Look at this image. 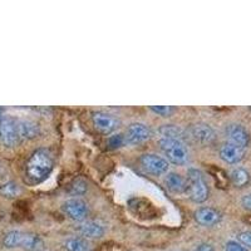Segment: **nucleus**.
<instances>
[{
	"instance_id": "obj_1",
	"label": "nucleus",
	"mask_w": 251,
	"mask_h": 251,
	"mask_svg": "<svg viewBox=\"0 0 251 251\" xmlns=\"http://www.w3.org/2000/svg\"><path fill=\"white\" fill-rule=\"evenodd\" d=\"M54 167V158L47 149H39L30 156L25 166L26 178L30 183L43 182Z\"/></svg>"
},
{
	"instance_id": "obj_2",
	"label": "nucleus",
	"mask_w": 251,
	"mask_h": 251,
	"mask_svg": "<svg viewBox=\"0 0 251 251\" xmlns=\"http://www.w3.org/2000/svg\"><path fill=\"white\" fill-rule=\"evenodd\" d=\"M185 192H187L190 200L194 201V202L201 203L207 200L208 187L201 171L196 169L188 170Z\"/></svg>"
},
{
	"instance_id": "obj_3",
	"label": "nucleus",
	"mask_w": 251,
	"mask_h": 251,
	"mask_svg": "<svg viewBox=\"0 0 251 251\" xmlns=\"http://www.w3.org/2000/svg\"><path fill=\"white\" fill-rule=\"evenodd\" d=\"M160 147L167 160L174 165H185L188 160V151L183 141L176 138H160Z\"/></svg>"
},
{
	"instance_id": "obj_4",
	"label": "nucleus",
	"mask_w": 251,
	"mask_h": 251,
	"mask_svg": "<svg viewBox=\"0 0 251 251\" xmlns=\"http://www.w3.org/2000/svg\"><path fill=\"white\" fill-rule=\"evenodd\" d=\"M0 140L6 147H14L19 143L18 123L13 118L3 117L0 120Z\"/></svg>"
},
{
	"instance_id": "obj_5",
	"label": "nucleus",
	"mask_w": 251,
	"mask_h": 251,
	"mask_svg": "<svg viewBox=\"0 0 251 251\" xmlns=\"http://www.w3.org/2000/svg\"><path fill=\"white\" fill-rule=\"evenodd\" d=\"M141 165L149 174L160 176L169 171V161L153 153H146L141 157Z\"/></svg>"
},
{
	"instance_id": "obj_6",
	"label": "nucleus",
	"mask_w": 251,
	"mask_h": 251,
	"mask_svg": "<svg viewBox=\"0 0 251 251\" xmlns=\"http://www.w3.org/2000/svg\"><path fill=\"white\" fill-rule=\"evenodd\" d=\"M62 208L64 214L75 221H83L88 214V206L80 199H71L66 201Z\"/></svg>"
},
{
	"instance_id": "obj_7",
	"label": "nucleus",
	"mask_w": 251,
	"mask_h": 251,
	"mask_svg": "<svg viewBox=\"0 0 251 251\" xmlns=\"http://www.w3.org/2000/svg\"><path fill=\"white\" fill-rule=\"evenodd\" d=\"M151 137V129L145 123H132L126 131V142L129 145H138Z\"/></svg>"
},
{
	"instance_id": "obj_8",
	"label": "nucleus",
	"mask_w": 251,
	"mask_h": 251,
	"mask_svg": "<svg viewBox=\"0 0 251 251\" xmlns=\"http://www.w3.org/2000/svg\"><path fill=\"white\" fill-rule=\"evenodd\" d=\"M226 136L228 142L239 146L241 149H245L250 143V133L240 125H230L226 127Z\"/></svg>"
},
{
	"instance_id": "obj_9",
	"label": "nucleus",
	"mask_w": 251,
	"mask_h": 251,
	"mask_svg": "<svg viewBox=\"0 0 251 251\" xmlns=\"http://www.w3.org/2000/svg\"><path fill=\"white\" fill-rule=\"evenodd\" d=\"M92 120H93L94 127L104 134H109L117 127L116 120L111 114L104 113V112H94L92 114Z\"/></svg>"
},
{
	"instance_id": "obj_10",
	"label": "nucleus",
	"mask_w": 251,
	"mask_h": 251,
	"mask_svg": "<svg viewBox=\"0 0 251 251\" xmlns=\"http://www.w3.org/2000/svg\"><path fill=\"white\" fill-rule=\"evenodd\" d=\"M190 134L195 141L200 143H210L216 137L214 129L206 123H196V125L191 126Z\"/></svg>"
},
{
	"instance_id": "obj_11",
	"label": "nucleus",
	"mask_w": 251,
	"mask_h": 251,
	"mask_svg": "<svg viewBox=\"0 0 251 251\" xmlns=\"http://www.w3.org/2000/svg\"><path fill=\"white\" fill-rule=\"evenodd\" d=\"M244 154H245L244 153V149L230 142L223 145L221 149H220V157H221V160L225 161L226 163H230V165L240 162L244 158Z\"/></svg>"
},
{
	"instance_id": "obj_12",
	"label": "nucleus",
	"mask_w": 251,
	"mask_h": 251,
	"mask_svg": "<svg viewBox=\"0 0 251 251\" xmlns=\"http://www.w3.org/2000/svg\"><path fill=\"white\" fill-rule=\"evenodd\" d=\"M195 220L202 226H214L220 223L221 215L210 207H201L195 212Z\"/></svg>"
},
{
	"instance_id": "obj_13",
	"label": "nucleus",
	"mask_w": 251,
	"mask_h": 251,
	"mask_svg": "<svg viewBox=\"0 0 251 251\" xmlns=\"http://www.w3.org/2000/svg\"><path fill=\"white\" fill-rule=\"evenodd\" d=\"M18 131L19 137L23 140H33L39 134V126L33 121L24 120L18 122Z\"/></svg>"
},
{
	"instance_id": "obj_14",
	"label": "nucleus",
	"mask_w": 251,
	"mask_h": 251,
	"mask_svg": "<svg viewBox=\"0 0 251 251\" xmlns=\"http://www.w3.org/2000/svg\"><path fill=\"white\" fill-rule=\"evenodd\" d=\"M165 183L171 192L175 194H181V192L186 191V181L180 174L176 172H170L167 174L165 178Z\"/></svg>"
},
{
	"instance_id": "obj_15",
	"label": "nucleus",
	"mask_w": 251,
	"mask_h": 251,
	"mask_svg": "<svg viewBox=\"0 0 251 251\" xmlns=\"http://www.w3.org/2000/svg\"><path fill=\"white\" fill-rule=\"evenodd\" d=\"M80 234L88 239H100L104 235V227L93 221H87L78 227Z\"/></svg>"
},
{
	"instance_id": "obj_16",
	"label": "nucleus",
	"mask_w": 251,
	"mask_h": 251,
	"mask_svg": "<svg viewBox=\"0 0 251 251\" xmlns=\"http://www.w3.org/2000/svg\"><path fill=\"white\" fill-rule=\"evenodd\" d=\"M158 134H160V138H176V140L182 141L183 131L176 126L172 125H166L162 126L160 129H158Z\"/></svg>"
},
{
	"instance_id": "obj_17",
	"label": "nucleus",
	"mask_w": 251,
	"mask_h": 251,
	"mask_svg": "<svg viewBox=\"0 0 251 251\" xmlns=\"http://www.w3.org/2000/svg\"><path fill=\"white\" fill-rule=\"evenodd\" d=\"M43 246V243L38 235L34 234H23V239H22V244H20V248H23L24 250L33 251L40 249Z\"/></svg>"
},
{
	"instance_id": "obj_18",
	"label": "nucleus",
	"mask_w": 251,
	"mask_h": 251,
	"mask_svg": "<svg viewBox=\"0 0 251 251\" xmlns=\"http://www.w3.org/2000/svg\"><path fill=\"white\" fill-rule=\"evenodd\" d=\"M64 245L68 251H92L88 243L80 237H71L67 240Z\"/></svg>"
},
{
	"instance_id": "obj_19",
	"label": "nucleus",
	"mask_w": 251,
	"mask_h": 251,
	"mask_svg": "<svg viewBox=\"0 0 251 251\" xmlns=\"http://www.w3.org/2000/svg\"><path fill=\"white\" fill-rule=\"evenodd\" d=\"M22 239H23V232L13 230V231H9L8 234L4 236L3 245L8 249L18 248V246H20V244H22Z\"/></svg>"
},
{
	"instance_id": "obj_20",
	"label": "nucleus",
	"mask_w": 251,
	"mask_h": 251,
	"mask_svg": "<svg viewBox=\"0 0 251 251\" xmlns=\"http://www.w3.org/2000/svg\"><path fill=\"white\" fill-rule=\"evenodd\" d=\"M231 181L237 187H244L250 182V175L246 170L236 169L231 172Z\"/></svg>"
},
{
	"instance_id": "obj_21",
	"label": "nucleus",
	"mask_w": 251,
	"mask_h": 251,
	"mask_svg": "<svg viewBox=\"0 0 251 251\" xmlns=\"http://www.w3.org/2000/svg\"><path fill=\"white\" fill-rule=\"evenodd\" d=\"M20 188L18 186V183L13 182V181H9V182L3 183L0 185V195L4 197H8V199H14L19 195Z\"/></svg>"
},
{
	"instance_id": "obj_22",
	"label": "nucleus",
	"mask_w": 251,
	"mask_h": 251,
	"mask_svg": "<svg viewBox=\"0 0 251 251\" xmlns=\"http://www.w3.org/2000/svg\"><path fill=\"white\" fill-rule=\"evenodd\" d=\"M86 190H87L86 182H84V181H82V180H77V181H75V182L72 183L68 191L71 192L72 195H82V194H84V192H86Z\"/></svg>"
},
{
	"instance_id": "obj_23",
	"label": "nucleus",
	"mask_w": 251,
	"mask_h": 251,
	"mask_svg": "<svg viewBox=\"0 0 251 251\" xmlns=\"http://www.w3.org/2000/svg\"><path fill=\"white\" fill-rule=\"evenodd\" d=\"M125 143H126V138L125 136L121 133L114 134V136H111V137L108 138V145L111 149H120V147H122Z\"/></svg>"
},
{
	"instance_id": "obj_24",
	"label": "nucleus",
	"mask_w": 251,
	"mask_h": 251,
	"mask_svg": "<svg viewBox=\"0 0 251 251\" xmlns=\"http://www.w3.org/2000/svg\"><path fill=\"white\" fill-rule=\"evenodd\" d=\"M150 109L153 111L154 113L163 116V117H169L170 114L175 111L174 107H170V106H152L150 107Z\"/></svg>"
},
{
	"instance_id": "obj_25",
	"label": "nucleus",
	"mask_w": 251,
	"mask_h": 251,
	"mask_svg": "<svg viewBox=\"0 0 251 251\" xmlns=\"http://www.w3.org/2000/svg\"><path fill=\"white\" fill-rule=\"evenodd\" d=\"M237 239H239V241L241 243V245L248 246V248L251 249V231L240 232Z\"/></svg>"
},
{
	"instance_id": "obj_26",
	"label": "nucleus",
	"mask_w": 251,
	"mask_h": 251,
	"mask_svg": "<svg viewBox=\"0 0 251 251\" xmlns=\"http://www.w3.org/2000/svg\"><path fill=\"white\" fill-rule=\"evenodd\" d=\"M225 251H248V249L241 245V244L236 243V241H228L226 244Z\"/></svg>"
},
{
	"instance_id": "obj_27",
	"label": "nucleus",
	"mask_w": 251,
	"mask_h": 251,
	"mask_svg": "<svg viewBox=\"0 0 251 251\" xmlns=\"http://www.w3.org/2000/svg\"><path fill=\"white\" fill-rule=\"evenodd\" d=\"M241 205H243V207L245 208V210L251 211V194L245 195V196L241 199Z\"/></svg>"
},
{
	"instance_id": "obj_28",
	"label": "nucleus",
	"mask_w": 251,
	"mask_h": 251,
	"mask_svg": "<svg viewBox=\"0 0 251 251\" xmlns=\"http://www.w3.org/2000/svg\"><path fill=\"white\" fill-rule=\"evenodd\" d=\"M196 251H215V249L208 244H201L200 246H197Z\"/></svg>"
}]
</instances>
